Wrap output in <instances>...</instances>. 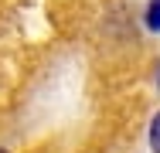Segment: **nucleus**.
I'll list each match as a JSON object with an SVG mask.
<instances>
[{"mask_svg":"<svg viewBox=\"0 0 160 153\" xmlns=\"http://www.w3.org/2000/svg\"><path fill=\"white\" fill-rule=\"evenodd\" d=\"M147 31L160 34V0H150L147 3Z\"/></svg>","mask_w":160,"mask_h":153,"instance_id":"f257e3e1","label":"nucleus"},{"mask_svg":"<svg viewBox=\"0 0 160 153\" xmlns=\"http://www.w3.org/2000/svg\"><path fill=\"white\" fill-rule=\"evenodd\" d=\"M150 146H153V153H160V112L150 122Z\"/></svg>","mask_w":160,"mask_h":153,"instance_id":"f03ea898","label":"nucleus"},{"mask_svg":"<svg viewBox=\"0 0 160 153\" xmlns=\"http://www.w3.org/2000/svg\"><path fill=\"white\" fill-rule=\"evenodd\" d=\"M0 153H7V150H0Z\"/></svg>","mask_w":160,"mask_h":153,"instance_id":"7ed1b4c3","label":"nucleus"}]
</instances>
